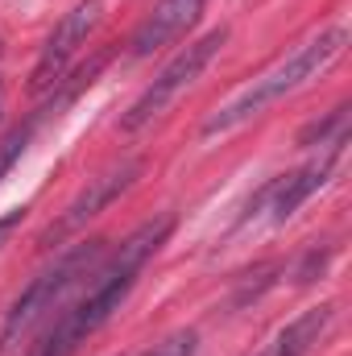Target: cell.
Wrapping results in <instances>:
<instances>
[{
	"instance_id": "8fae6325",
	"label": "cell",
	"mask_w": 352,
	"mask_h": 356,
	"mask_svg": "<svg viewBox=\"0 0 352 356\" xmlns=\"http://www.w3.org/2000/svg\"><path fill=\"white\" fill-rule=\"evenodd\" d=\"M145 356H195V332H178V336H170L166 344H158Z\"/></svg>"
},
{
	"instance_id": "52a82bcc",
	"label": "cell",
	"mask_w": 352,
	"mask_h": 356,
	"mask_svg": "<svg viewBox=\"0 0 352 356\" xmlns=\"http://www.w3.org/2000/svg\"><path fill=\"white\" fill-rule=\"evenodd\" d=\"M203 4H207V0H158L154 13L137 25V33H133V42H129V58H150L154 50L178 42V38L199 21Z\"/></svg>"
},
{
	"instance_id": "7a4b0ae2",
	"label": "cell",
	"mask_w": 352,
	"mask_h": 356,
	"mask_svg": "<svg viewBox=\"0 0 352 356\" xmlns=\"http://www.w3.org/2000/svg\"><path fill=\"white\" fill-rule=\"evenodd\" d=\"M349 46V25H328L323 33L307 38L298 50H290L278 67H269L262 79H253L245 91H237L224 108H216L207 120H203V137H216V133H232L241 129L245 120H253L257 112L273 108L278 99H286L290 91H298L303 83H311L315 75H323Z\"/></svg>"
},
{
	"instance_id": "6da1fadb",
	"label": "cell",
	"mask_w": 352,
	"mask_h": 356,
	"mask_svg": "<svg viewBox=\"0 0 352 356\" xmlns=\"http://www.w3.org/2000/svg\"><path fill=\"white\" fill-rule=\"evenodd\" d=\"M170 228H175V220H170V216L141 224V228H137V232L116 249L112 266L95 277V286L88 290V298H83V302H75L71 311H63V315L54 319V327L33 344V353H29V356H75V353H79V344L88 340L91 332H99V327L112 319V311H120V302L129 298V290H133L137 273H141L145 261L166 245Z\"/></svg>"
},
{
	"instance_id": "30bf717a",
	"label": "cell",
	"mask_w": 352,
	"mask_h": 356,
	"mask_svg": "<svg viewBox=\"0 0 352 356\" xmlns=\"http://www.w3.org/2000/svg\"><path fill=\"white\" fill-rule=\"evenodd\" d=\"M29 137H33V124H25V129H17V133H13V137H8V141L0 145V178L8 175V170H13V162H17V158L25 154V145H29Z\"/></svg>"
},
{
	"instance_id": "ba28073f",
	"label": "cell",
	"mask_w": 352,
	"mask_h": 356,
	"mask_svg": "<svg viewBox=\"0 0 352 356\" xmlns=\"http://www.w3.org/2000/svg\"><path fill=\"white\" fill-rule=\"evenodd\" d=\"M344 145V141H340ZM340 145H328V154L319 158V162H307L303 170H294V175H286L278 186H273V224H286L323 182H328V175L336 170V158H340Z\"/></svg>"
},
{
	"instance_id": "277c9868",
	"label": "cell",
	"mask_w": 352,
	"mask_h": 356,
	"mask_svg": "<svg viewBox=\"0 0 352 356\" xmlns=\"http://www.w3.org/2000/svg\"><path fill=\"white\" fill-rule=\"evenodd\" d=\"M224 42H228V29L220 25V29L203 33L199 42L182 46L175 58H170V63L162 67V75H158V79H154L150 88L137 95V104H133V108H129V112L120 116V129H125V133H137V129H145L150 120H158V116H162V112H166V108L175 104L178 95L191 88V83H195L199 75H203V67H207V63H211V58L220 54V46H224Z\"/></svg>"
},
{
	"instance_id": "5b68a950",
	"label": "cell",
	"mask_w": 352,
	"mask_h": 356,
	"mask_svg": "<svg viewBox=\"0 0 352 356\" xmlns=\"http://www.w3.org/2000/svg\"><path fill=\"white\" fill-rule=\"evenodd\" d=\"M141 178V158H125V162H116V166H108L104 175L88 178V186L71 199V207L58 216V224H50L46 228V236H42V245H54V241H67V236H75L88 220H95L112 199H120L133 182Z\"/></svg>"
},
{
	"instance_id": "9c48e42d",
	"label": "cell",
	"mask_w": 352,
	"mask_h": 356,
	"mask_svg": "<svg viewBox=\"0 0 352 356\" xmlns=\"http://www.w3.org/2000/svg\"><path fill=\"white\" fill-rule=\"evenodd\" d=\"M332 311L336 307H311V311H303L298 319H290L269 344H265V353H257V356H307L319 340H323V332L332 327Z\"/></svg>"
},
{
	"instance_id": "7c38bea8",
	"label": "cell",
	"mask_w": 352,
	"mask_h": 356,
	"mask_svg": "<svg viewBox=\"0 0 352 356\" xmlns=\"http://www.w3.org/2000/svg\"><path fill=\"white\" fill-rule=\"evenodd\" d=\"M25 220V211H8V216H0V249H4V241L13 236V228Z\"/></svg>"
},
{
	"instance_id": "8992f818",
	"label": "cell",
	"mask_w": 352,
	"mask_h": 356,
	"mask_svg": "<svg viewBox=\"0 0 352 356\" xmlns=\"http://www.w3.org/2000/svg\"><path fill=\"white\" fill-rule=\"evenodd\" d=\"M99 17H104V4H99V0H79V4H75V8L58 21V29L46 38L42 54H38V67H33L29 88H33V91H46V88H54V83L63 79V71L71 67V58L79 54V46H83L91 33H95Z\"/></svg>"
},
{
	"instance_id": "3957f363",
	"label": "cell",
	"mask_w": 352,
	"mask_h": 356,
	"mask_svg": "<svg viewBox=\"0 0 352 356\" xmlns=\"http://www.w3.org/2000/svg\"><path fill=\"white\" fill-rule=\"evenodd\" d=\"M104 253V241H88V245H79V249H71L67 257H58L50 269H42L25 290H21V298L13 302V311H8V319H4V327H0V348H8V344H17L46 311H54V302L95 266V257Z\"/></svg>"
}]
</instances>
